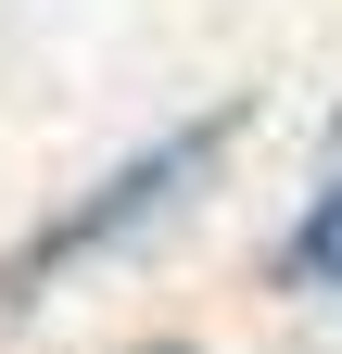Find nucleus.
Returning a JSON list of instances; mask_svg holds the SVG:
<instances>
[{
  "instance_id": "1",
  "label": "nucleus",
  "mask_w": 342,
  "mask_h": 354,
  "mask_svg": "<svg viewBox=\"0 0 342 354\" xmlns=\"http://www.w3.org/2000/svg\"><path fill=\"white\" fill-rule=\"evenodd\" d=\"M228 140H241V114H203V127H178V140L127 152V165L102 177L89 203H64L51 228H38V241H26L13 266H0V317H13V304H38V291L64 279V266H89V253H114L127 228H152V215H178V203L203 190V177H216V152H228Z\"/></svg>"
},
{
  "instance_id": "2",
  "label": "nucleus",
  "mask_w": 342,
  "mask_h": 354,
  "mask_svg": "<svg viewBox=\"0 0 342 354\" xmlns=\"http://www.w3.org/2000/svg\"><path fill=\"white\" fill-rule=\"evenodd\" d=\"M279 279H291V291H342V177H330V190L305 203V228H291Z\"/></svg>"
},
{
  "instance_id": "3",
  "label": "nucleus",
  "mask_w": 342,
  "mask_h": 354,
  "mask_svg": "<svg viewBox=\"0 0 342 354\" xmlns=\"http://www.w3.org/2000/svg\"><path fill=\"white\" fill-rule=\"evenodd\" d=\"M140 354H190V342H140Z\"/></svg>"
}]
</instances>
